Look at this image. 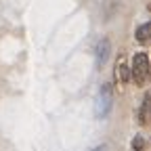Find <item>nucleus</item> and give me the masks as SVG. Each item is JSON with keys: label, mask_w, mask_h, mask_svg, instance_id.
<instances>
[{"label": "nucleus", "mask_w": 151, "mask_h": 151, "mask_svg": "<svg viewBox=\"0 0 151 151\" xmlns=\"http://www.w3.org/2000/svg\"><path fill=\"white\" fill-rule=\"evenodd\" d=\"M111 105H113V94H111V88L105 84V86H101L97 99H94V116L105 118L109 113V109H111Z\"/></svg>", "instance_id": "obj_1"}, {"label": "nucleus", "mask_w": 151, "mask_h": 151, "mask_svg": "<svg viewBox=\"0 0 151 151\" xmlns=\"http://www.w3.org/2000/svg\"><path fill=\"white\" fill-rule=\"evenodd\" d=\"M130 69H132V78H134V82L145 84V82H147V76H149V59H147V55H145V52L134 55Z\"/></svg>", "instance_id": "obj_2"}, {"label": "nucleus", "mask_w": 151, "mask_h": 151, "mask_svg": "<svg viewBox=\"0 0 151 151\" xmlns=\"http://www.w3.org/2000/svg\"><path fill=\"white\" fill-rule=\"evenodd\" d=\"M94 52H97V67H103L109 59V52H111V44L107 38H101V40L97 42V46H94Z\"/></svg>", "instance_id": "obj_3"}, {"label": "nucleus", "mask_w": 151, "mask_h": 151, "mask_svg": "<svg viewBox=\"0 0 151 151\" xmlns=\"http://www.w3.org/2000/svg\"><path fill=\"white\" fill-rule=\"evenodd\" d=\"M149 29H151V25H149V23H143V25L137 29V40H139V42H147V38H149Z\"/></svg>", "instance_id": "obj_4"}, {"label": "nucleus", "mask_w": 151, "mask_h": 151, "mask_svg": "<svg viewBox=\"0 0 151 151\" xmlns=\"http://www.w3.org/2000/svg\"><path fill=\"white\" fill-rule=\"evenodd\" d=\"M147 101H149V97H145V101H143V109H141V122H143V124L147 122Z\"/></svg>", "instance_id": "obj_5"}, {"label": "nucleus", "mask_w": 151, "mask_h": 151, "mask_svg": "<svg viewBox=\"0 0 151 151\" xmlns=\"http://www.w3.org/2000/svg\"><path fill=\"white\" fill-rule=\"evenodd\" d=\"M132 147H134V151H141V149H143V139L137 137L134 141H132Z\"/></svg>", "instance_id": "obj_6"}, {"label": "nucleus", "mask_w": 151, "mask_h": 151, "mask_svg": "<svg viewBox=\"0 0 151 151\" xmlns=\"http://www.w3.org/2000/svg\"><path fill=\"white\" fill-rule=\"evenodd\" d=\"M92 151H105V149H103V147H99V149H92Z\"/></svg>", "instance_id": "obj_7"}]
</instances>
